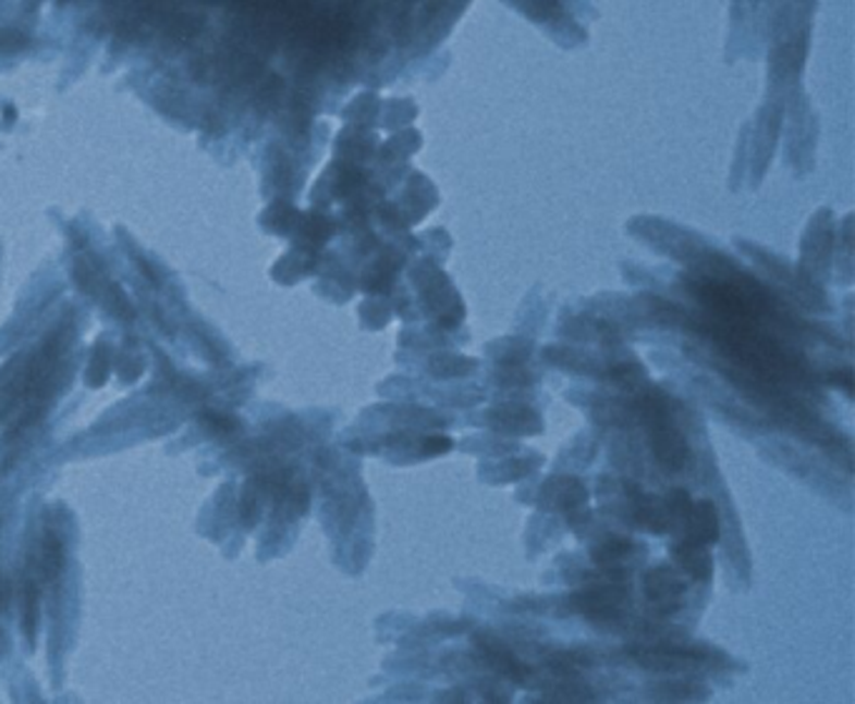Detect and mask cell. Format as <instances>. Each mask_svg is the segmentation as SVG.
<instances>
[{
	"label": "cell",
	"instance_id": "6da1fadb",
	"mask_svg": "<svg viewBox=\"0 0 855 704\" xmlns=\"http://www.w3.org/2000/svg\"><path fill=\"white\" fill-rule=\"evenodd\" d=\"M703 334L710 336L718 349L725 351L737 367L748 371L750 376H758V381H766V384L805 376L803 361L780 349L773 338L760 334L755 326L712 321V324L703 326Z\"/></svg>",
	"mask_w": 855,
	"mask_h": 704
},
{
	"label": "cell",
	"instance_id": "7a4b0ae2",
	"mask_svg": "<svg viewBox=\"0 0 855 704\" xmlns=\"http://www.w3.org/2000/svg\"><path fill=\"white\" fill-rule=\"evenodd\" d=\"M58 359H61V336H53L13 376H5L8 384L0 396H3V411H15V432L30 427L44 413V399L51 396Z\"/></svg>",
	"mask_w": 855,
	"mask_h": 704
},
{
	"label": "cell",
	"instance_id": "3957f363",
	"mask_svg": "<svg viewBox=\"0 0 855 704\" xmlns=\"http://www.w3.org/2000/svg\"><path fill=\"white\" fill-rule=\"evenodd\" d=\"M643 411L647 424H650V446L655 459L670 471H680L687 464V442L685 436L670 424L665 411V396L660 392H650L643 402Z\"/></svg>",
	"mask_w": 855,
	"mask_h": 704
},
{
	"label": "cell",
	"instance_id": "277c9868",
	"mask_svg": "<svg viewBox=\"0 0 855 704\" xmlns=\"http://www.w3.org/2000/svg\"><path fill=\"white\" fill-rule=\"evenodd\" d=\"M572 604H575L587 619L612 622V619L620 617L622 604H625V590H620L615 584H597L593 590L572 596Z\"/></svg>",
	"mask_w": 855,
	"mask_h": 704
},
{
	"label": "cell",
	"instance_id": "5b68a950",
	"mask_svg": "<svg viewBox=\"0 0 855 704\" xmlns=\"http://www.w3.org/2000/svg\"><path fill=\"white\" fill-rule=\"evenodd\" d=\"M645 594L655 604V609H660L662 615H670V612L680 609V604H683L685 582L672 569L658 567L647 571Z\"/></svg>",
	"mask_w": 855,
	"mask_h": 704
},
{
	"label": "cell",
	"instance_id": "8992f818",
	"mask_svg": "<svg viewBox=\"0 0 855 704\" xmlns=\"http://www.w3.org/2000/svg\"><path fill=\"white\" fill-rule=\"evenodd\" d=\"M687 540L695 544H716L720 540V517L716 504L708 499H700L691 504L687 511Z\"/></svg>",
	"mask_w": 855,
	"mask_h": 704
},
{
	"label": "cell",
	"instance_id": "52a82bcc",
	"mask_svg": "<svg viewBox=\"0 0 855 704\" xmlns=\"http://www.w3.org/2000/svg\"><path fill=\"white\" fill-rule=\"evenodd\" d=\"M627 492H630V499H633V511H635V519L637 524L650 529L655 534H662L670 529V509L665 502L655 499V496H647L640 492V486H633L627 484Z\"/></svg>",
	"mask_w": 855,
	"mask_h": 704
},
{
	"label": "cell",
	"instance_id": "ba28073f",
	"mask_svg": "<svg viewBox=\"0 0 855 704\" xmlns=\"http://www.w3.org/2000/svg\"><path fill=\"white\" fill-rule=\"evenodd\" d=\"M475 642L481 654H485V659L497 669V672L514 679V682H522V679L527 677V667L522 665V662L514 657L502 642L492 640V637H475Z\"/></svg>",
	"mask_w": 855,
	"mask_h": 704
},
{
	"label": "cell",
	"instance_id": "9c48e42d",
	"mask_svg": "<svg viewBox=\"0 0 855 704\" xmlns=\"http://www.w3.org/2000/svg\"><path fill=\"white\" fill-rule=\"evenodd\" d=\"M672 559H675L693 579H697V582H708L712 575V557L703 544H695L691 540L680 542L672 546Z\"/></svg>",
	"mask_w": 855,
	"mask_h": 704
},
{
	"label": "cell",
	"instance_id": "30bf717a",
	"mask_svg": "<svg viewBox=\"0 0 855 704\" xmlns=\"http://www.w3.org/2000/svg\"><path fill=\"white\" fill-rule=\"evenodd\" d=\"M545 499L550 507H558L562 511H567V515H575L579 507H585L587 492L577 479H554V482H550L545 489Z\"/></svg>",
	"mask_w": 855,
	"mask_h": 704
},
{
	"label": "cell",
	"instance_id": "8fae6325",
	"mask_svg": "<svg viewBox=\"0 0 855 704\" xmlns=\"http://www.w3.org/2000/svg\"><path fill=\"white\" fill-rule=\"evenodd\" d=\"M633 552V542L622 540V536H610V540L600 542L593 549V561L600 567H615L627 554Z\"/></svg>",
	"mask_w": 855,
	"mask_h": 704
},
{
	"label": "cell",
	"instance_id": "7c38bea8",
	"mask_svg": "<svg viewBox=\"0 0 855 704\" xmlns=\"http://www.w3.org/2000/svg\"><path fill=\"white\" fill-rule=\"evenodd\" d=\"M38 625V592L33 584H26V592H23V629H26L28 640H33Z\"/></svg>",
	"mask_w": 855,
	"mask_h": 704
},
{
	"label": "cell",
	"instance_id": "4fadbf2b",
	"mask_svg": "<svg viewBox=\"0 0 855 704\" xmlns=\"http://www.w3.org/2000/svg\"><path fill=\"white\" fill-rule=\"evenodd\" d=\"M691 496L683 489H675V492H670V499H668V509L670 515H680V517H687V511H691Z\"/></svg>",
	"mask_w": 855,
	"mask_h": 704
},
{
	"label": "cell",
	"instance_id": "5bb4252c",
	"mask_svg": "<svg viewBox=\"0 0 855 704\" xmlns=\"http://www.w3.org/2000/svg\"><path fill=\"white\" fill-rule=\"evenodd\" d=\"M450 449H452V439L439 436V434L425 439V454H444Z\"/></svg>",
	"mask_w": 855,
	"mask_h": 704
},
{
	"label": "cell",
	"instance_id": "9a60e30c",
	"mask_svg": "<svg viewBox=\"0 0 855 704\" xmlns=\"http://www.w3.org/2000/svg\"><path fill=\"white\" fill-rule=\"evenodd\" d=\"M612 379L622 381V384H635V367L633 363H622V367L612 369Z\"/></svg>",
	"mask_w": 855,
	"mask_h": 704
},
{
	"label": "cell",
	"instance_id": "2e32d148",
	"mask_svg": "<svg viewBox=\"0 0 855 704\" xmlns=\"http://www.w3.org/2000/svg\"><path fill=\"white\" fill-rule=\"evenodd\" d=\"M838 374H841V376H830V381H833L835 386H843V388H845V394H851V392H853V384H851L853 374H851L848 369H845V371H838Z\"/></svg>",
	"mask_w": 855,
	"mask_h": 704
},
{
	"label": "cell",
	"instance_id": "e0dca14e",
	"mask_svg": "<svg viewBox=\"0 0 855 704\" xmlns=\"http://www.w3.org/2000/svg\"><path fill=\"white\" fill-rule=\"evenodd\" d=\"M0 604H3V594H0Z\"/></svg>",
	"mask_w": 855,
	"mask_h": 704
}]
</instances>
